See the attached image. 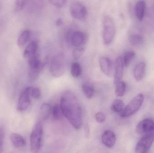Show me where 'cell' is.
<instances>
[{
    "instance_id": "cell-1",
    "label": "cell",
    "mask_w": 154,
    "mask_h": 153,
    "mask_svg": "<svg viewBox=\"0 0 154 153\" xmlns=\"http://www.w3.org/2000/svg\"><path fill=\"white\" fill-rule=\"evenodd\" d=\"M60 105L63 116L75 129H80L82 123V110L75 95L71 92H65L61 96Z\"/></svg>"
},
{
    "instance_id": "cell-2",
    "label": "cell",
    "mask_w": 154,
    "mask_h": 153,
    "mask_svg": "<svg viewBox=\"0 0 154 153\" xmlns=\"http://www.w3.org/2000/svg\"><path fill=\"white\" fill-rule=\"evenodd\" d=\"M43 136V127L41 121H37L32 128L30 142V149L32 153L38 152L41 147Z\"/></svg>"
},
{
    "instance_id": "cell-3",
    "label": "cell",
    "mask_w": 154,
    "mask_h": 153,
    "mask_svg": "<svg viewBox=\"0 0 154 153\" xmlns=\"http://www.w3.org/2000/svg\"><path fill=\"white\" fill-rule=\"evenodd\" d=\"M116 34V26L111 17L106 15L103 19V33L102 39L105 45L111 43Z\"/></svg>"
},
{
    "instance_id": "cell-4",
    "label": "cell",
    "mask_w": 154,
    "mask_h": 153,
    "mask_svg": "<svg viewBox=\"0 0 154 153\" xmlns=\"http://www.w3.org/2000/svg\"><path fill=\"white\" fill-rule=\"evenodd\" d=\"M144 97L143 94H138L135 97L120 113V116L126 118L135 114L141 107L143 103Z\"/></svg>"
},
{
    "instance_id": "cell-5",
    "label": "cell",
    "mask_w": 154,
    "mask_h": 153,
    "mask_svg": "<svg viewBox=\"0 0 154 153\" xmlns=\"http://www.w3.org/2000/svg\"><path fill=\"white\" fill-rule=\"evenodd\" d=\"M50 71L52 76L60 77L64 75L65 72V58L63 55L58 54L54 56L51 60Z\"/></svg>"
},
{
    "instance_id": "cell-6",
    "label": "cell",
    "mask_w": 154,
    "mask_h": 153,
    "mask_svg": "<svg viewBox=\"0 0 154 153\" xmlns=\"http://www.w3.org/2000/svg\"><path fill=\"white\" fill-rule=\"evenodd\" d=\"M70 13L71 16L81 21H85L88 17V10L85 5L81 2L75 1L70 6Z\"/></svg>"
},
{
    "instance_id": "cell-7",
    "label": "cell",
    "mask_w": 154,
    "mask_h": 153,
    "mask_svg": "<svg viewBox=\"0 0 154 153\" xmlns=\"http://www.w3.org/2000/svg\"><path fill=\"white\" fill-rule=\"evenodd\" d=\"M154 141L153 133L145 135L137 144L135 147L136 153H148Z\"/></svg>"
},
{
    "instance_id": "cell-8",
    "label": "cell",
    "mask_w": 154,
    "mask_h": 153,
    "mask_svg": "<svg viewBox=\"0 0 154 153\" xmlns=\"http://www.w3.org/2000/svg\"><path fill=\"white\" fill-rule=\"evenodd\" d=\"M32 88V87H27L21 94L17 106V110L20 112H24L29 107Z\"/></svg>"
},
{
    "instance_id": "cell-9",
    "label": "cell",
    "mask_w": 154,
    "mask_h": 153,
    "mask_svg": "<svg viewBox=\"0 0 154 153\" xmlns=\"http://www.w3.org/2000/svg\"><path fill=\"white\" fill-rule=\"evenodd\" d=\"M69 41L72 46L76 48L83 47V45L87 41L86 34L81 31H74L70 33L69 36Z\"/></svg>"
},
{
    "instance_id": "cell-10",
    "label": "cell",
    "mask_w": 154,
    "mask_h": 153,
    "mask_svg": "<svg viewBox=\"0 0 154 153\" xmlns=\"http://www.w3.org/2000/svg\"><path fill=\"white\" fill-rule=\"evenodd\" d=\"M136 131L140 134H147L154 132V122L152 119L142 120L137 126Z\"/></svg>"
},
{
    "instance_id": "cell-11",
    "label": "cell",
    "mask_w": 154,
    "mask_h": 153,
    "mask_svg": "<svg viewBox=\"0 0 154 153\" xmlns=\"http://www.w3.org/2000/svg\"><path fill=\"white\" fill-rule=\"evenodd\" d=\"M38 44L36 41H32L29 43L23 52V57L27 61L34 57H39L38 55Z\"/></svg>"
},
{
    "instance_id": "cell-12",
    "label": "cell",
    "mask_w": 154,
    "mask_h": 153,
    "mask_svg": "<svg viewBox=\"0 0 154 153\" xmlns=\"http://www.w3.org/2000/svg\"><path fill=\"white\" fill-rule=\"evenodd\" d=\"M124 66L125 65L123 63V58L121 57H119L115 63L114 81L115 84L121 81L124 74Z\"/></svg>"
},
{
    "instance_id": "cell-13",
    "label": "cell",
    "mask_w": 154,
    "mask_h": 153,
    "mask_svg": "<svg viewBox=\"0 0 154 153\" xmlns=\"http://www.w3.org/2000/svg\"><path fill=\"white\" fill-rule=\"evenodd\" d=\"M100 66L101 71L105 75L111 76L113 73L112 61L106 57H101L99 60Z\"/></svg>"
},
{
    "instance_id": "cell-14",
    "label": "cell",
    "mask_w": 154,
    "mask_h": 153,
    "mask_svg": "<svg viewBox=\"0 0 154 153\" xmlns=\"http://www.w3.org/2000/svg\"><path fill=\"white\" fill-rule=\"evenodd\" d=\"M116 136L114 132L109 130L104 131L101 136V141L103 144L108 148L113 147L116 144Z\"/></svg>"
},
{
    "instance_id": "cell-15",
    "label": "cell",
    "mask_w": 154,
    "mask_h": 153,
    "mask_svg": "<svg viewBox=\"0 0 154 153\" xmlns=\"http://www.w3.org/2000/svg\"><path fill=\"white\" fill-rule=\"evenodd\" d=\"M146 65L144 62H140L136 65L134 71L135 79L137 81H140L143 80L146 71Z\"/></svg>"
},
{
    "instance_id": "cell-16",
    "label": "cell",
    "mask_w": 154,
    "mask_h": 153,
    "mask_svg": "<svg viewBox=\"0 0 154 153\" xmlns=\"http://www.w3.org/2000/svg\"><path fill=\"white\" fill-rule=\"evenodd\" d=\"M146 4L144 1H139L136 4L135 13L136 17L139 21L143 20L144 17Z\"/></svg>"
},
{
    "instance_id": "cell-17",
    "label": "cell",
    "mask_w": 154,
    "mask_h": 153,
    "mask_svg": "<svg viewBox=\"0 0 154 153\" xmlns=\"http://www.w3.org/2000/svg\"><path fill=\"white\" fill-rule=\"evenodd\" d=\"M10 139L14 146L16 148H20L25 145V142L24 138L18 134L15 133L11 134Z\"/></svg>"
},
{
    "instance_id": "cell-18",
    "label": "cell",
    "mask_w": 154,
    "mask_h": 153,
    "mask_svg": "<svg viewBox=\"0 0 154 153\" xmlns=\"http://www.w3.org/2000/svg\"><path fill=\"white\" fill-rule=\"evenodd\" d=\"M31 35V32L29 30L23 31L18 39L17 44L20 47H22L28 42Z\"/></svg>"
},
{
    "instance_id": "cell-19",
    "label": "cell",
    "mask_w": 154,
    "mask_h": 153,
    "mask_svg": "<svg viewBox=\"0 0 154 153\" xmlns=\"http://www.w3.org/2000/svg\"><path fill=\"white\" fill-rule=\"evenodd\" d=\"M82 88L83 93L87 99H90L92 98L95 93V90L91 84L88 83H84L82 84Z\"/></svg>"
},
{
    "instance_id": "cell-20",
    "label": "cell",
    "mask_w": 154,
    "mask_h": 153,
    "mask_svg": "<svg viewBox=\"0 0 154 153\" xmlns=\"http://www.w3.org/2000/svg\"><path fill=\"white\" fill-rule=\"evenodd\" d=\"M125 104L121 100L116 99L113 101L111 105V109L113 111L116 113H121L124 108Z\"/></svg>"
},
{
    "instance_id": "cell-21",
    "label": "cell",
    "mask_w": 154,
    "mask_h": 153,
    "mask_svg": "<svg viewBox=\"0 0 154 153\" xmlns=\"http://www.w3.org/2000/svg\"><path fill=\"white\" fill-rule=\"evenodd\" d=\"M135 55V53L134 51H126L124 54L123 58H122L125 66H128L130 65L132 61L134 59Z\"/></svg>"
},
{
    "instance_id": "cell-22",
    "label": "cell",
    "mask_w": 154,
    "mask_h": 153,
    "mask_svg": "<svg viewBox=\"0 0 154 153\" xmlns=\"http://www.w3.org/2000/svg\"><path fill=\"white\" fill-rule=\"evenodd\" d=\"M51 106L48 103H43L41 107V113L42 119L46 120L49 117L51 113Z\"/></svg>"
},
{
    "instance_id": "cell-23",
    "label": "cell",
    "mask_w": 154,
    "mask_h": 153,
    "mask_svg": "<svg viewBox=\"0 0 154 153\" xmlns=\"http://www.w3.org/2000/svg\"><path fill=\"white\" fill-rule=\"evenodd\" d=\"M126 89V84L123 81L119 82L116 84L115 93L117 97H122L125 94Z\"/></svg>"
},
{
    "instance_id": "cell-24",
    "label": "cell",
    "mask_w": 154,
    "mask_h": 153,
    "mask_svg": "<svg viewBox=\"0 0 154 153\" xmlns=\"http://www.w3.org/2000/svg\"><path fill=\"white\" fill-rule=\"evenodd\" d=\"M129 41L133 46H139L143 44L144 39L141 35L133 34L129 36Z\"/></svg>"
},
{
    "instance_id": "cell-25",
    "label": "cell",
    "mask_w": 154,
    "mask_h": 153,
    "mask_svg": "<svg viewBox=\"0 0 154 153\" xmlns=\"http://www.w3.org/2000/svg\"><path fill=\"white\" fill-rule=\"evenodd\" d=\"M54 118L57 120L60 119L62 117L63 113L60 104H56L51 108V113Z\"/></svg>"
},
{
    "instance_id": "cell-26",
    "label": "cell",
    "mask_w": 154,
    "mask_h": 153,
    "mask_svg": "<svg viewBox=\"0 0 154 153\" xmlns=\"http://www.w3.org/2000/svg\"><path fill=\"white\" fill-rule=\"evenodd\" d=\"M81 67L79 63H74L72 64L70 67V73L71 75L75 78L79 77L81 74Z\"/></svg>"
},
{
    "instance_id": "cell-27",
    "label": "cell",
    "mask_w": 154,
    "mask_h": 153,
    "mask_svg": "<svg viewBox=\"0 0 154 153\" xmlns=\"http://www.w3.org/2000/svg\"><path fill=\"white\" fill-rule=\"evenodd\" d=\"M84 48H75L73 51V57L75 59H79L84 54Z\"/></svg>"
},
{
    "instance_id": "cell-28",
    "label": "cell",
    "mask_w": 154,
    "mask_h": 153,
    "mask_svg": "<svg viewBox=\"0 0 154 153\" xmlns=\"http://www.w3.org/2000/svg\"><path fill=\"white\" fill-rule=\"evenodd\" d=\"M49 1L52 5L59 8H63L67 2L65 0H51Z\"/></svg>"
},
{
    "instance_id": "cell-29",
    "label": "cell",
    "mask_w": 154,
    "mask_h": 153,
    "mask_svg": "<svg viewBox=\"0 0 154 153\" xmlns=\"http://www.w3.org/2000/svg\"><path fill=\"white\" fill-rule=\"evenodd\" d=\"M41 96L40 90L37 87H32L31 92V97L35 99H38Z\"/></svg>"
},
{
    "instance_id": "cell-30",
    "label": "cell",
    "mask_w": 154,
    "mask_h": 153,
    "mask_svg": "<svg viewBox=\"0 0 154 153\" xmlns=\"http://www.w3.org/2000/svg\"><path fill=\"white\" fill-rule=\"evenodd\" d=\"M27 1H17L15 2V10L20 11L24 8V6L26 4Z\"/></svg>"
},
{
    "instance_id": "cell-31",
    "label": "cell",
    "mask_w": 154,
    "mask_h": 153,
    "mask_svg": "<svg viewBox=\"0 0 154 153\" xmlns=\"http://www.w3.org/2000/svg\"><path fill=\"white\" fill-rule=\"evenodd\" d=\"M95 119L96 121L98 123H103L106 120V116L102 112H98L96 113L95 115Z\"/></svg>"
},
{
    "instance_id": "cell-32",
    "label": "cell",
    "mask_w": 154,
    "mask_h": 153,
    "mask_svg": "<svg viewBox=\"0 0 154 153\" xmlns=\"http://www.w3.org/2000/svg\"><path fill=\"white\" fill-rule=\"evenodd\" d=\"M4 133L2 128H0V153H2L3 151V144Z\"/></svg>"
},
{
    "instance_id": "cell-33",
    "label": "cell",
    "mask_w": 154,
    "mask_h": 153,
    "mask_svg": "<svg viewBox=\"0 0 154 153\" xmlns=\"http://www.w3.org/2000/svg\"><path fill=\"white\" fill-rule=\"evenodd\" d=\"M63 21L62 18H59V19L57 20V21H56V26H57V27H60V26H61V25L63 24Z\"/></svg>"
}]
</instances>
